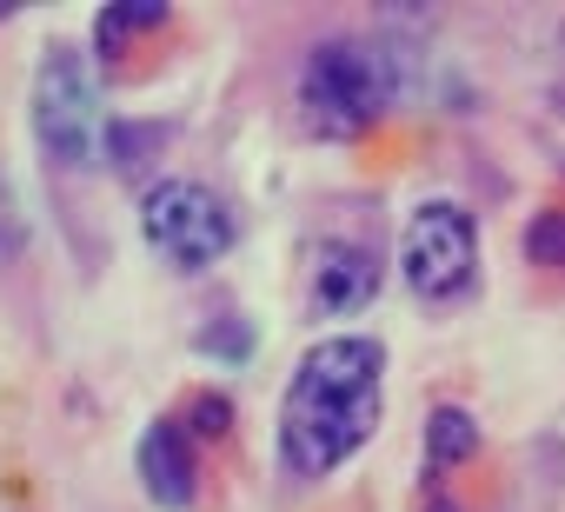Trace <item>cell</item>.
<instances>
[{
    "mask_svg": "<svg viewBox=\"0 0 565 512\" xmlns=\"http://www.w3.org/2000/svg\"><path fill=\"white\" fill-rule=\"evenodd\" d=\"M380 380H386V346L366 333H333L307 346L287 406H279V459L300 479L340 472L380 426Z\"/></svg>",
    "mask_w": 565,
    "mask_h": 512,
    "instance_id": "obj_1",
    "label": "cell"
},
{
    "mask_svg": "<svg viewBox=\"0 0 565 512\" xmlns=\"http://www.w3.org/2000/svg\"><path fill=\"white\" fill-rule=\"evenodd\" d=\"M393 94H399V74H393L386 54L366 47V41H320V47L307 54L300 107H307V120H313L320 134H333V140L366 134V127L393 107Z\"/></svg>",
    "mask_w": 565,
    "mask_h": 512,
    "instance_id": "obj_2",
    "label": "cell"
},
{
    "mask_svg": "<svg viewBox=\"0 0 565 512\" xmlns=\"http://www.w3.org/2000/svg\"><path fill=\"white\" fill-rule=\"evenodd\" d=\"M140 233L153 239L160 260H173L180 274H206L213 260L233 253L239 226H233V213H226V200L213 186H200V180H160L140 200Z\"/></svg>",
    "mask_w": 565,
    "mask_h": 512,
    "instance_id": "obj_3",
    "label": "cell"
},
{
    "mask_svg": "<svg viewBox=\"0 0 565 512\" xmlns=\"http://www.w3.org/2000/svg\"><path fill=\"white\" fill-rule=\"evenodd\" d=\"M34 140L54 167H94L100 147V94L74 47H47L34 74Z\"/></svg>",
    "mask_w": 565,
    "mask_h": 512,
    "instance_id": "obj_4",
    "label": "cell"
},
{
    "mask_svg": "<svg viewBox=\"0 0 565 512\" xmlns=\"http://www.w3.org/2000/svg\"><path fill=\"white\" fill-rule=\"evenodd\" d=\"M479 267V226L459 200H426L413 206L399 233V274L419 300H459Z\"/></svg>",
    "mask_w": 565,
    "mask_h": 512,
    "instance_id": "obj_5",
    "label": "cell"
},
{
    "mask_svg": "<svg viewBox=\"0 0 565 512\" xmlns=\"http://www.w3.org/2000/svg\"><path fill=\"white\" fill-rule=\"evenodd\" d=\"M134 466H140V486H147L153 505L180 512V505L200 499V466H193V446H186V433H180L173 419H153V426L140 433Z\"/></svg>",
    "mask_w": 565,
    "mask_h": 512,
    "instance_id": "obj_6",
    "label": "cell"
},
{
    "mask_svg": "<svg viewBox=\"0 0 565 512\" xmlns=\"http://www.w3.org/2000/svg\"><path fill=\"white\" fill-rule=\"evenodd\" d=\"M373 294H380V260L366 246H353V239H327L320 253H313V307L320 313H360V307H373Z\"/></svg>",
    "mask_w": 565,
    "mask_h": 512,
    "instance_id": "obj_7",
    "label": "cell"
},
{
    "mask_svg": "<svg viewBox=\"0 0 565 512\" xmlns=\"http://www.w3.org/2000/svg\"><path fill=\"white\" fill-rule=\"evenodd\" d=\"M472 452H479L472 413H466V406H439V413L426 419V466H433V472H452V466H466Z\"/></svg>",
    "mask_w": 565,
    "mask_h": 512,
    "instance_id": "obj_8",
    "label": "cell"
},
{
    "mask_svg": "<svg viewBox=\"0 0 565 512\" xmlns=\"http://www.w3.org/2000/svg\"><path fill=\"white\" fill-rule=\"evenodd\" d=\"M147 28H167V0H114V8H100V21H94L107 54H120V41L147 34Z\"/></svg>",
    "mask_w": 565,
    "mask_h": 512,
    "instance_id": "obj_9",
    "label": "cell"
},
{
    "mask_svg": "<svg viewBox=\"0 0 565 512\" xmlns=\"http://www.w3.org/2000/svg\"><path fill=\"white\" fill-rule=\"evenodd\" d=\"M167 140H173V127H140V120H114V127H107V153H114L120 173L140 167L147 153H160Z\"/></svg>",
    "mask_w": 565,
    "mask_h": 512,
    "instance_id": "obj_10",
    "label": "cell"
},
{
    "mask_svg": "<svg viewBox=\"0 0 565 512\" xmlns=\"http://www.w3.org/2000/svg\"><path fill=\"white\" fill-rule=\"evenodd\" d=\"M525 260L532 267H565V213H539L525 226Z\"/></svg>",
    "mask_w": 565,
    "mask_h": 512,
    "instance_id": "obj_11",
    "label": "cell"
},
{
    "mask_svg": "<svg viewBox=\"0 0 565 512\" xmlns=\"http://www.w3.org/2000/svg\"><path fill=\"white\" fill-rule=\"evenodd\" d=\"M180 433H193V439H226V433H233V406H226L220 393H200V399L186 406Z\"/></svg>",
    "mask_w": 565,
    "mask_h": 512,
    "instance_id": "obj_12",
    "label": "cell"
},
{
    "mask_svg": "<svg viewBox=\"0 0 565 512\" xmlns=\"http://www.w3.org/2000/svg\"><path fill=\"white\" fill-rule=\"evenodd\" d=\"M200 353H213V360H246V353H253V327H246V320H233V327L220 320V327L200 333Z\"/></svg>",
    "mask_w": 565,
    "mask_h": 512,
    "instance_id": "obj_13",
    "label": "cell"
},
{
    "mask_svg": "<svg viewBox=\"0 0 565 512\" xmlns=\"http://www.w3.org/2000/svg\"><path fill=\"white\" fill-rule=\"evenodd\" d=\"M21 239H28V226L14 220V206H8V186H0V260H14V253H21Z\"/></svg>",
    "mask_w": 565,
    "mask_h": 512,
    "instance_id": "obj_14",
    "label": "cell"
},
{
    "mask_svg": "<svg viewBox=\"0 0 565 512\" xmlns=\"http://www.w3.org/2000/svg\"><path fill=\"white\" fill-rule=\"evenodd\" d=\"M426 512H459V505H452V499H433V505H426Z\"/></svg>",
    "mask_w": 565,
    "mask_h": 512,
    "instance_id": "obj_15",
    "label": "cell"
},
{
    "mask_svg": "<svg viewBox=\"0 0 565 512\" xmlns=\"http://www.w3.org/2000/svg\"><path fill=\"white\" fill-rule=\"evenodd\" d=\"M558 100H565V94H558Z\"/></svg>",
    "mask_w": 565,
    "mask_h": 512,
    "instance_id": "obj_16",
    "label": "cell"
}]
</instances>
